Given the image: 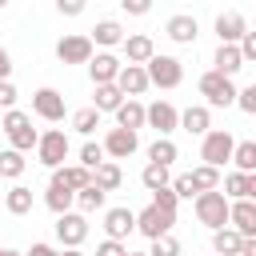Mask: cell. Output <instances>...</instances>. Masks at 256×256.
Instances as JSON below:
<instances>
[{
  "label": "cell",
  "instance_id": "obj_1",
  "mask_svg": "<svg viewBox=\"0 0 256 256\" xmlns=\"http://www.w3.org/2000/svg\"><path fill=\"white\" fill-rule=\"evenodd\" d=\"M0 132L8 136V144H12L16 152H32V148H36V140H40V132L32 128V116H28V112H20V108H12V112H4V116H0Z\"/></svg>",
  "mask_w": 256,
  "mask_h": 256
},
{
  "label": "cell",
  "instance_id": "obj_2",
  "mask_svg": "<svg viewBox=\"0 0 256 256\" xmlns=\"http://www.w3.org/2000/svg\"><path fill=\"white\" fill-rule=\"evenodd\" d=\"M192 208H196V220L204 224V228H212V232H220V228H228V196L216 188V192H200L196 200H192Z\"/></svg>",
  "mask_w": 256,
  "mask_h": 256
},
{
  "label": "cell",
  "instance_id": "obj_3",
  "mask_svg": "<svg viewBox=\"0 0 256 256\" xmlns=\"http://www.w3.org/2000/svg\"><path fill=\"white\" fill-rule=\"evenodd\" d=\"M68 152H72V144H68V136L60 132V128H48V132H40V140H36V160L44 164V168H64V160H68Z\"/></svg>",
  "mask_w": 256,
  "mask_h": 256
},
{
  "label": "cell",
  "instance_id": "obj_4",
  "mask_svg": "<svg viewBox=\"0 0 256 256\" xmlns=\"http://www.w3.org/2000/svg\"><path fill=\"white\" fill-rule=\"evenodd\" d=\"M232 152H236V140H232L228 128H212V132L204 136V144H200V160H204L208 168H216V172L232 160Z\"/></svg>",
  "mask_w": 256,
  "mask_h": 256
},
{
  "label": "cell",
  "instance_id": "obj_5",
  "mask_svg": "<svg viewBox=\"0 0 256 256\" xmlns=\"http://www.w3.org/2000/svg\"><path fill=\"white\" fill-rule=\"evenodd\" d=\"M200 96L208 100V108H232L236 104V84L220 72H204L200 76Z\"/></svg>",
  "mask_w": 256,
  "mask_h": 256
},
{
  "label": "cell",
  "instance_id": "obj_6",
  "mask_svg": "<svg viewBox=\"0 0 256 256\" xmlns=\"http://www.w3.org/2000/svg\"><path fill=\"white\" fill-rule=\"evenodd\" d=\"M144 72H148V84H156V88H180V80H184V64L176 56H152L144 64Z\"/></svg>",
  "mask_w": 256,
  "mask_h": 256
},
{
  "label": "cell",
  "instance_id": "obj_7",
  "mask_svg": "<svg viewBox=\"0 0 256 256\" xmlns=\"http://www.w3.org/2000/svg\"><path fill=\"white\" fill-rule=\"evenodd\" d=\"M56 56H60V64H88L96 56V48H92V40L84 32H72V36L56 40Z\"/></svg>",
  "mask_w": 256,
  "mask_h": 256
},
{
  "label": "cell",
  "instance_id": "obj_8",
  "mask_svg": "<svg viewBox=\"0 0 256 256\" xmlns=\"http://www.w3.org/2000/svg\"><path fill=\"white\" fill-rule=\"evenodd\" d=\"M172 224H176V216H172V212H164V208H156V204H148L144 212H136V232H144L148 240L168 236V232H172Z\"/></svg>",
  "mask_w": 256,
  "mask_h": 256
},
{
  "label": "cell",
  "instance_id": "obj_9",
  "mask_svg": "<svg viewBox=\"0 0 256 256\" xmlns=\"http://www.w3.org/2000/svg\"><path fill=\"white\" fill-rule=\"evenodd\" d=\"M56 240H60V248H80L88 240V216H80V212L56 216Z\"/></svg>",
  "mask_w": 256,
  "mask_h": 256
},
{
  "label": "cell",
  "instance_id": "obj_10",
  "mask_svg": "<svg viewBox=\"0 0 256 256\" xmlns=\"http://www.w3.org/2000/svg\"><path fill=\"white\" fill-rule=\"evenodd\" d=\"M32 112L40 120H48V124H60L64 120V96L56 88H36L32 92Z\"/></svg>",
  "mask_w": 256,
  "mask_h": 256
},
{
  "label": "cell",
  "instance_id": "obj_11",
  "mask_svg": "<svg viewBox=\"0 0 256 256\" xmlns=\"http://www.w3.org/2000/svg\"><path fill=\"white\" fill-rule=\"evenodd\" d=\"M144 124H148V128H156L160 136H172V132L180 128V112H176L168 100H156V104H148V108H144Z\"/></svg>",
  "mask_w": 256,
  "mask_h": 256
},
{
  "label": "cell",
  "instance_id": "obj_12",
  "mask_svg": "<svg viewBox=\"0 0 256 256\" xmlns=\"http://www.w3.org/2000/svg\"><path fill=\"white\" fill-rule=\"evenodd\" d=\"M100 148H104V156H112V160H128V156L140 148V140H136V132H128V128H112Z\"/></svg>",
  "mask_w": 256,
  "mask_h": 256
},
{
  "label": "cell",
  "instance_id": "obj_13",
  "mask_svg": "<svg viewBox=\"0 0 256 256\" xmlns=\"http://www.w3.org/2000/svg\"><path fill=\"white\" fill-rule=\"evenodd\" d=\"M104 232H108V240L124 244V236L136 232V212L132 208H104Z\"/></svg>",
  "mask_w": 256,
  "mask_h": 256
},
{
  "label": "cell",
  "instance_id": "obj_14",
  "mask_svg": "<svg viewBox=\"0 0 256 256\" xmlns=\"http://www.w3.org/2000/svg\"><path fill=\"white\" fill-rule=\"evenodd\" d=\"M228 228H236L244 240L256 236V200H236L228 208Z\"/></svg>",
  "mask_w": 256,
  "mask_h": 256
},
{
  "label": "cell",
  "instance_id": "obj_15",
  "mask_svg": "<svg viewBox=\"0 0 256 256\" xmlns=\"http://www.w3.org/2000/svg\"><path fill=\"white\" fill-rule=\"evenodd\" d=\"M164 32H168V40H176V44H196V36H200V24H196V16H188V12H176V16H168Z\"/></svg>",
  "mask_w": 256,
  "mask_h": 256
},
{
  "label": "cell",
  "instance_id": "obj_16",
  "mask_svg": "<svg viewBox=\"0 0 256 256\" xmlns=\"http://www.w3.org/2000/svg\"><path fill=\"white\" fill-rule=\"evenodd\" d=\"M120 68H124V64H120L112 52H96V56L88 60V76H92V84H116Z\"/></svg>",
  "mask_w": 256,
  "mask_h": 256
},
{
  "label": "cell",
  "instance_id": "obj_17",
  "mask_svg": "<svg viewBox=\"0 0 256 256\" xmlns=\"http://www.w3.org/2000/svg\"><path fill=\"white\" fill-rule=\"evenodd\" d=\"M116 88H120L128 100H136V96H140V92H148L152 84H148V72H144L140 64H124V68H120V76H116Z\"/></svg>",
  "mask_w": 256,
  "mask_h": 256
},
{
  "label": "cell",
  "instance_id": "obj_18",
  "mask_svg": "<svg viewBox=\"0 0 256 256\" xmlns=\"http://www.w3.org/2000/svg\"><path fill=\"white\" fill-rule=\"evenodd\" d=\"M212 28H216L220 44H240V40H244V32H248V24H244V16H240V12H220Z\"/></svg>",
  "mask_w": 256,
  "mask_h": 256
},
{
  "label": "cell",
  "instance_id": "obj_19",
  "mask_svg": "<svg viewBox=\"0 0 256 256\" xmlns=\"http://www.w3.org/2000/svg\"><path fill=\"white\" fill-rule=\"evenodd\" d=\"M180 128L192 132V136H208V132H212V112H208V104H188V108L180 112Z\"/></svg>",
  "mask_w": 256,
  "mask_h": 256
},
{
  "label": "cell",
  "instance_id": "obj_20",
  "mask_svg": "<svg viewBox=\"0 0 256 256\" xmlns=\"http://www.w3.org/2000/svg\"><path fill=\"white\" fill-rule=\"evenodd\" d=\"M124 56H128V64H148L152 56H156V44H152V36L148 32H136V36H124Z\"/></svg>",
  "mask_w": 256,
  "mask_h": 256
},
{
  "label": "cell",
  "instance_id": "obj_21",
  "mask_svg": "<svg viewBox=\"0 0 256 256\" xmlns=\"http://www.w3.org/2000/svg\"><path fill=\"white\" fill-rule=\"evenodd\" d=\"M240 68H244L240 48H236V44H220V48H216V56H212V72H220V76H228V80H232Z\"/></svg>",
  "mask_w": 256,
  "mask_h": 256
},
{
  "label": "cell",
  "instance_id": "obj_22",
  "mask_svg": "<svg viewBox=\"0 0 256 256\" xmlns=\"http://www.w3.org/2000/svg\"><path fill=\"white\" fill-rule=\"evenodd\" d=\"M44 204H48V212H52V216H64V212H72V204H76V192H72L68 184H56V180H48Z\"/></svg>",
  "mask_w": 256,
  "mask_h": 256
},
{
  "label": "cell",
  "instance_id": "obj_23",
  "mask_svg": "<svg viewBox=\"0 0 256 256\" xmlns=\"http://www.w3.org/2000/svg\"><path fill=\"white\" fill-rule=\"evenodd\" d=\"M92 48L100 44V48H116V44H124V28H120V20H96V28H92Z\"/></svg>",
  "mask_w": 256,
  "mask_h": 256
},
{
  "label": "cell",
  "instance_id": "obj_24",
  "mask_svg": "<svg viewBox=\"0 0 256 256\" xmlns=\"http://www.w3.org/2000/svg\"><path fill=\"white\" fill-rule=\"evenodd\" d=\"M116 128L140 132V128H144V104H140V100H124V104L116 108Z\"/></svg>",
  "mask_w": 256,
  "mask_h": 256
},
{
  "label": "cell",
  "instance_id": "obj_25",
  "mask_svg": "<svg viewBox=\"0 0 256 256\" xmlns=\"http://www.w3.org/2000/svg\"><path fill=\"white\" fill-rule=\"evenodd\" d=\"M52 180H56V184H68L72 192H80V188H88V184H92V172H88V168H80V164H64V168H56V172H52Z\"/></svg>",
  "mask_w": 256,
  "mask_h": 256
},
{
  "label": "cell",
  "instance_id": "obj_26",
  "mask_svg": "<svg viewBox=\"0 0 256 256\" xmlns=\"http://www.w3.org/2000/svg\"><path fill=\"white\" fill-rule=\"evenodd\" d=\"M176 156H180V148H176L168 136H156V140L148 144V164H164V168H172Z\"/></svg>",
  "mask_w": 256,
  "mask_h": 256
},
{
  "label": "cell",
  "instance_id": "obj_27",
  "mask_svg": "<svg viewBox=\"0 0 256 256\" xmlns=\"http://www.w3.org/2000/svg\"><path fill=\"white\" fill-rule=\"evenodd\" d=\"M120 180H124V172H120V164H116V160H104V164L92 172V184H96L100 192H116V188H120Z\"/></svg>",
  "mask_w": 256,
  "mask_h": 256
},
{
  "label": "cell",
  "instance_id": "obj_28",
  "mask_svg": "<svg viewBox=\"0 0 256 256\" xmlns=\"http://www.w3.org/2000/svg\"><path fill=\"white\" fill-rule=\"evenodd\" d=\"M4 208H8L12 216H28V212H32V188L12 184V188H8V196H4Z\"/></svg>",
  "mask_w": 256,
  "mask_h": 256
},
{
  "label": "cell",
  "instance_id": "obj_29",
  "mask_svg": "<svg viewBox=\"0 0 256 256\" xmlns=\"http://www.w3.org/2000/svg\"><path fill=\"white\" fill-rule=\"evenodd\" d=\"M240 244H244V236H240L236 228H220V232H212V248H216V256H240Z\"/></svg>",
  "mask_w": 256,
  "mask_h": 256
},
{
  "label": "cell",
  "instance_id": "obj_30",
  "mask_svg": "<svg viewBox=\"0 0 256 256\" xmlns=\"http://www.w3.org/2000/svg\"><path fill=\"white\" fill-rule=\"evenodd\" d=\"M140 184H144L148 192H160V188H168V184H172V168H164V164H144Z\"/></svg>",
  "mask_w": 256,
  "mask_h": 256
},
{
  "label": "cell",
  "instance_id": "obj_31",
  "mask_svg": "<svg viewBox=\"0 0 256 256\" xmlns=\"http://www.w3.org/2000/svg\"><path fill=\"white\" fill-rule=\"evenodd\" d=\"M24 168H28L24 152H16V148H4V152H0V176H4V180H20Z\"/></svg>",
  "mask_w": 256,
  "mask_h": 256
},
{
  "label": "cell",
  "instance_id": "obj_32",
  "mask_svg": "<svg viewBox=\"0 0 256 256\" xmlns=\"http://www.w3.org/2000/svg\"><path fill=\"white\" fill-rule=\"evenodd\" d=\"M120 104H124V92L116 84H96V104H92L96 112H116Z\"/></svg>",
  "mask_w": 256,
  "mask_h": 256
},
{
  "label": "cell",
  "instance_id": "obj_33",
  "mask_svg": "<svg viewBox=\"0 0 256 256\" xmlns=\"http://www.w3.org/2000/svg\"><path fill=\"white\" fill-rule=\"evenodd\" d=\"M104 200H108V192H100L96 184H88V188H80V192H76V208H80V216L100 212V208H104Z\"/></svg>",
  "mask_w": 256,
  "mask_h": 256
},
{
  "label": "cell",
  "instance_id": "obj_34",
  "mask_svg": "<svg viewBox=\"0 0 256 256\" xmlns=\"http://www.w3.org/2000/svg\"><path fill=\"white\" fill-rule=\"evenodd\" d=\"M232 164H236V172H256V140H240L236 144V152H232Z\"/></svg>",
  "mask_w": 256,
  "mask_h": 256
},
{
  "label": "cell",
  "instance_id": "obj_35",
  "mask_svg": "<svg viewBox=\"0 0 256 256\" xmlns=\"http://www.w3.org/2000/svg\"><path fill=\"white\" fill-rule=\"evenodd\" d=\"M188 176H192V184H196V196H200V192H216V188H220V172H216V168H208V164H196Z\"/></svg>",
  "mask_w": 256,
  "mask_h": 256
},
{
  "label": "cell",
  "instance_id": "obj_36",
  "mask_svg": "<svg viewBox=\"0 0 256 256\" xmlns=\"http://www.w3.org/2000/svg\"><path fill=\"white\" fill-rule=\"evenodd\" d=\"M224 196H228V204L248 200V172H228L224 176Z\"/></svg>",
  "mask_w": 256,
  "mask_h": 256
},
{
  "label": "cell",
  "instance_id": "obj_37",
  "mask_svg": "<svg viewBox=\"0 0 256 256\" xmlns=\"http://www.w3.org/2000/svg\"><path fill=\"white\" fill-rule=\"evenodd\" d=\"M72 128H76L80 136H92V132L100 128V112H96V108H80V112H72Z\"/></svg>",
  "mask_w": 256,
  "mask_h": 256
},
{
  "label": "cell",
  "instance_id": "obj_38",
  "mask_svg": "<svg viewBox=\"0 0 256 256\" xmlns=\"http://www.w3.org/2000/svg\"><path fill=\"white\" fill-rule=\"evenodd\" d=\"M100 164H104V148H100V144H92V140H88V144H84V148H80V168H88V172H96V168H100Z\"/></svg>",
  "mask_w": 256,
  "mask_h": 256
},
{
  "label": "cell",
  "instance_id": "obj_39",
  "mask_svg": "<svg viewBox=\"0 0 256 256\" xmlns=\"http://www.w3.org/2000/svg\"><path fill=\"white\" fill-rule=\"evenodd\" d=\"M148 256H180V240L168 232V236H160V240H152V248H148Z\"/></svg>",
  "mask_w": 256,
  "mask_h": 256
},
{
  "label": "cell",
  "instance_id": "obj_40",
  "mask_svg": "<svg viewBox=\"0 0 256 256\" xmlns=\"http://www.w3.org/2000/svg\"><path fill=\"white\" fill-rule=\"evenodd\" d=\"M172 192H176V200H196V184H192V176H188V172L172 176Z\"/></svg>",
  "mask_w": 256,
  "mask_h": 256
},
{
  "label": "cell",
  "instance_id": "obj_41",
  "mask_svg": "<svg viewBox=\"0 0 256 256\" xmlns=\"http://www.w3.org/2000/svg\"><path fill=\"white\" fill-rule=\"evenodd\" d=\"M152 204L176 216V192H172V184H168V188H160V192H152Z\"/></svg>",
  "mask_w": 256,
  "mask_h": 256
},
{
  "label": "cell",
  "instance_id": "obj_42",
  "mask_svg": "<svg viewBox=\"0 0 256 256\" xmlns=\"http://www.w3.org/2000/svg\"><path fill=\"white\" fill-rule=\"evenodd\" d=\"M236 104H240L248 116H256V80H252L248 88H240V92H236Z\"/></svg>",
  "mask_w": 256,
  "mask_h": 256
},
{
  "label": "cell",
  "instance_id": "obj_43",
  "mask_svg": "<svg viewBox=\"0 0 256 256\" xmlns=\"http://www.w3.org/2000/svg\"><path fill=\"white\" fill-rule=\"evenodd\" d=\"M12 104H16V84L12 80H0V116L12 112Z\"/></svg>",
  "mask_w": 256,
  "mask_h": 256
},
{
  "label": "cell",
  "instance_id": "obj_44",
  "mask_svg": "<svg viewBox=\"0 0 256 256\" xmlns=\"http://www.w3.org/2000/svg\"><path fill=\"white\" fill-rule=\"evenodd\" d=\"M96 256H128V248H124L120 240H108V236H104V240L96 244Z\"/></svg>",
  "mask_w": 256,
  "mask_h": 256
},
{
  "label": "cell",
  "instance_id": "obj_45",
  "mask_svg": "<svg viewBox=\"0 0 256 256\" xmlns=\"http://www.w3.org/2000/svg\"><path fill=\"white\" fill-rule=\"evenodd\" d=\"M236 48H240V56H244V64H248V60H256V32H244V40H240Z\"/></svg>",
  "mask_w": 256,
  "mask_h": 256
},
{
  "label": "cell",
  "instance_id": "obj_46",
  "mask_svg": "<svg viewBox=\"0 0 256 256\" xmlns=\"http://www.w3.org/2000/svg\"><path fill=\"white\" fill-rule=\"evenodd\" d=\"M56 12L60 16H80L84 12V0H56Z\"/></svg>",
  "mask_w": 256,
  "mask_h": 256
},
{
  "label": "cell",
  "instance_id": "obj_47",
  "mask_svg": "<svg viewBox=\"0 0 256 256\" xmlns=\"http://www.w3.org/2000/svg\"><path fill=\"white\" fill-rule=\"evenodd\" d=\"M148 8H152L148 0H124V12L128 16H148Z\"/></svg>",
  "mask_w": 256,
  "mask_h": 256
},
{
  "label": "cell",
  "instance_id": "obj_48",
  "mask_svg": "<svg viewBox=\"0 0 256 256\" xmlns=\"http://www.w3.org/2000/svg\"><path fill=\"white\" fill-rule=\"evenodd\" d=\"M24 256H60V248H52V244H32Z\"/></svg>",
  "mask_w": 256,
  "mask_h": 256
},
{
  "label": "cell",
  "instance_id": "obj_49",
  "mask_svg": "<svg viewBox=\"0 0 256 256\" xmlns=\"http://www.w3.org/2000/svg\"><path fill=\"white\" fill-rule=\"evenodd\" d=\"M12 76V56H8V48L0 44V80H8Z\"/></svg>",
  "mask_w": 256,
  "mask_h": 256
},
{
  "label": "cell",
  "instance_id": "obj_50",
  "mask_svg": "<svg viewBox=\"0 0 256 256\" xmlns=\"http://www.w3.org/2000/svg\"><path fill=\"white\" fill-rule=\"evenodd\" d=\"M240 256H256V236H248V240L240 244Z\"/></svg>",
  "mask_w": 256,
  "mask_h": 256
},
{
  "label": "cell",
  "instance_id": "obj_51",
  "mask_svg": "<svg viewBox=\"0 0 256 256\" xmlns=\"http://www.w3.org/2000/svg\"><path fill=\"white\" fill-rule=\"evenodd\" d=\"M248 200H256V172L248 176Z\"/></svg>",
  "mask_w": 256,
  "mask_h": 256
},
{
  "label": "cell",
  "instance_id": "obj_52",
  "mask_svg": "<svg viewBox=\"0 0 256 256\" xmlns=\"http://www.w3.org/2000/svg\"><path fill=\"white\" fill-rule=\"evenodd\" d=\"M60 256H84L80 248H60Z\"/></svg>",
  "mask_w": 256,
  "mask_h": 256
},
{
  "label": "cell",
  "instance_id": "obj_53",
  "mask_svg": "<svg viewBox=\"0 0 256 256\" xmlns=\"http://www.w3.org/2000/svg\"><path fill=\"white\" fill-rule=\"evenodd\" d=\"M0 256H24V252H16V248H0Z\"/></svg>",
  "mask_w": 256,
  "mask_h": 256
},
{
  "label": "cell",
  "instance_id": "obj_54",
  "mask_svg": "<svg viewBox=\"0 0 256 256\" xmlns=\"http://www.w3.org/2000/svg\"><path fill=\"white\" fill-rule=\"evenodd\" d=\"M128 256H148V252H128Z\"/></svg>",
  "mask_w": 256,
  "mask_h": 256
},
{
  "label": "cell",
  "instance_id": "obj_55",
  "mask_svg": "<svg viewBox=\"0 0 256 256\" xmlns=\"http://www.w3.org/2000/svg\"><path fill=\"white\" fill-rule=\"evenodd\" d=\"M0 248H4V244H0Z\"/></svg>",
  "mask_w": 256,
  "mask_h": 256
}]
</instances>
